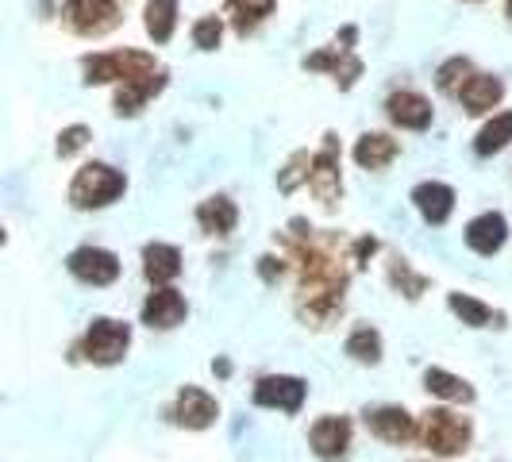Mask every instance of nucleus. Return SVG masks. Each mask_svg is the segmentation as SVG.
<instances>
[{
  "mask_svg": "<svg viewBox=\"0 0 512 462\" xmlns=\"http://www.w3.org/2000/svg\"><path fill=\"white\" fill-rule=\"evenodd\" d=\"M285 247L297 262V312L312 328L332 324L343 312V293H347V262H343V243L328 231L305 228L293 220V231L285 235Z\"/></svg>",
  "mask_w": 512,
  "mask_h": 462,
  "instance_id": "f257e3e1",
  "label": "nucleus"
},
{
  "mask_svg": "<svg viewBox=\"0 0 512 462\" xmlns=\"http://www.w3.org/2000/svg\"><path fill=\"white\" fill-rule=\"evenodd\" d=\"M420 439H424V447H428L432 455L451 459V455H462V451L470 447L474 428H470V420L459 416V412L432 409V412H424V420H420Z\"/></svg>",
  "mask_w": 512,
  "mask_h": 462,
  "instance_id": "f03ea898",
  "label": "nucleus"
},
{
  "mask_svg": "<svg viewBox=\"0 0 512 462\" xmlns=\"http://www.w3.org/2000/svg\"><path fill=\"white\" fill-rule=\"evenodd\" d=\"M128 189V178L120 170H112L108 162H89L77 170L70 181V205L74 208H104L112 205L120 193Z\"/></svg>",
  "mask_w": 512,
  "mask_h": 462,
  "instance_id": "7ed1b4c3",
  "label": "nucleus"
},
{
  "mask_svg": "<svg viewBox=\"0 0 512 462\" xmlns=\"http://www.w3.org/2000/svg\"><path fill=\"white\" fill-rule=\"evenodd\" d=\"M85 81L89 85H108V81H135V77L154 74V54L143 51H108V54H89L85 62Z\"/></svg>",
  "mask_w": 512,
  "mask_h": 462,
  "instance_id": "20e7f679",
  "label": "nucleus"
},
{
  "mask_svg": "<svg viewBox=\"0 0 512 462\" xmlns=\"http://www.w3.org/2000/svg\"><path fill=\"white\" fill-rule=\"evenodd\" d=\"M131 347V328L120 324V320H108V316H97L89 324V332L81 339V355L93 362V366H116V362L128 355Z\"/></svg>",
  "mask_w": 512,
  "mask_h": 462,
  "instance_id": "39448f33",
  "label": "nucleus"
},
{
  "mask_svg": "<svg viewBox=\"0 0 512 462\" xmlns=\"http://www.w3.org/2000/svg\"><path fill=\"white\" fill-rule=\"evenodd\" d=\"M308 189L316 193V201L324 208H335V201L343 197V178H339V143L335 135H328V143L312 154L308 162Z\"/></svg>",
  "mask_w": 512,
  "mask_h": 462,
  "instance_id": "423d86ee",
  "label": "nucleus"
},
{
  "mask_svg": "<svg viewBox=\"0 0 512 462\" xmlns=\"http://www.w3.org/2000/svg\"><path fill=\"white\" fill-rule=\"evenodd\" d=\"M66 24L74 27L77 35H108L120 24V8L116 0H66Z\"/></svg>",
  "mask_w": 512,
  "mask_h": 462,
  "instance_id": "0eeeda50",
  "label": "nucleus"
},
{
  "mask_svg": "<svg viewBox=\"0 0 512 462\" xmlns=\"http://www.w3.org/2000/svg\"><path fill=\"white\" fill-rule=\"evenodd\" d=\"M66 266L77 282L85 285H112L120 278V258L104 247H77L74 255L66 258Z\"/></svg>",
  "mask_w": 512,
  "mask_h": 462,
  "instance_id": "6e6552de",
  "label": "nucleus"
},
{
  "mask_svg": "<svg viewBox=\"0 0 512 462\" xmlns=\"http://www.w3.org/2000/svg\"><path fill=\"white\" fill-rule=\"evenodd\" d=\"M308 385L301 378H289V374H270L255 385V405L258 409H278V412H301L305 405Z\"/></svg>",
  "mask_w": 512,
  "mask_h": 462,
  "instance_id": "1a4fd4ad",
  "label": "nucleus"
},
{
  "mask_svg": "<svg viewBox=\"0 0 512 462\" xmlns=\"http://www.w3.org/2000/svg\"><path fill=\"white\" fill-rule=\"evenodd\" d=\"M308 443H312L316 459H347V451H351V420L347 416H320L312 424V432H308Z\"/></svg>",
  "mask_w": 512,
  "mask_h": 462,
  "instance_id": "9d476101",
  "label": "nucleus"
},
{
  "mask_svg": "<svg viewBox=\"0 0 512 462\" xmlns=\"http://www.w3.org/2000/svg\"><path fill=\"white\" fill-rule=\"evenodd\" d=\"M351 39H355V27H347V31H343V47L335 43L332 51L312 54V58H305V66H308V70H332L335 81H339L343 89H351V85L359 81V74H362V62L351 54Z\"/></svg>",
  "mask_w": 512,
  "mask_h": 462,
  "instance_id": "9b49d317",
  "label": "nucleus"
},
{
  "mask_svg": "<svg viewBox=\"0 0 512 462\" xmlns=\"http://www.w3.org/2000/svg\"><path fill=\"white\" fill-rule=\"evenodd\" d=\"M185 316H189V305H185V297H181L178 289H170V285H158L151 297L143 301V324L158 328V332L178 328Z\"/></svg>",
  "mask_w": 512,
  "mask_h": 462,
  "instance_id": "f8f14e48",
  "label": "nucleus"
},
{
  "mask_svg": "<svg viewBox=\"0 0 512 462\" xmlns=\"http://www.w3.org/2000/svg\"><path fill=\"white\" fill-rule=\"evenodd\" d=\"M216 416H220V405H216V397H208L205 389L185 385V389L178 393L174 420H178L181 428H189V432H205V428L216 424Z\"/></svg>",
  "mask_w": 512,
  "mask_h": 462,
  "instance_id": "ddd939ff",
  "label": "nucleus"
},
{
  "mask_svg": "<svg viewBox=\"0 0 512 462\" xmlns=\"http://www.w3.org/2000/svg\"><path fill=\"white\" fill-rule=\"evenodd\" d=\"M366 428H370V436H378L382 443H393V447L420 436V424L397 405H382V409L366 412Z\"/></svg>",
  "mask_w": 512,
  "mask_h": 462,
  "instance_id": "4468645a",
  "label": "nucleus"
},
{
  "mask_svg": "<svg viewBox=\"0 0 512 462\" xmlns=\"http://www.w3.org/2000/svg\"><path fill=\"white\" fill-rule=\"evenodd\" d=\"M412 205H416V212H420L432 228H439V224H447L451 212H455V189L443 185V181H420V185L412 189Z\"/></svg>",
  "mask_w": 512,
  "mask_h": 462,
  "instance_id": "2eb2a0df",
  "label": "nucleus"
},
{
  "mask_svg": "<svg viewBox=\"0 0 512 462\" xmlns=\"http://www.w3.org/2000/svg\"><path fill=\"white\" fill-rule=\"evenodd\" d=\"M505 239H509V224H505L501 212H482V216H474L466 224V247L474 255H497L505 247Z\"/></svg>",
  "mask_w": 512,
  "mask_h": 462,
  "instance_id": "dca6fc26",
  "label": "nucleus"
},
{
  "mask_svg": "<svg viewBox=\"0 0 512 462\" xmlns=\"http://www.w3.org/2000/svg\"><path fill=\"white\" fill-rule=\"evenodd\" d=\"M505 97V85L493 74H470L459 85V101L470 116H482V112H493Z\"/></svg>",
  "mask_w": 512,
  "mask_h": 462,
  "instance_id": "f3484780",
  "label": "nucleus"
},
{
  "mask_svg": "<svg viewBox=\"0 0 512 462\" xmlns=\"http://www.w3.org/2000/svg\"><path fill=\"white\" fill-rule=\"evenodd\" d=\"M385 112H389L393 124H401V128H409V131H424L432 124V101L420 97V93H412V89L393 93V97L385 101Z\"/></svg>",
  "mask_w": 512,
  "mask_h": 462,
  "instance_id": "a211bd4d",
  "label": "nucleus"
},
{
  "mask_svg": "<svg viewBox=\"0 0 512 462\" xmlns=\"http://www.w3.org/2000/svg\"><path fill=\"white\" fill-rule=\"evenodd\" d=\"M166 89V74L162 70H154L147 77H135V81H124L120 85V93H116V116H135L143 104L158 97Z\"/></svg>",
  "mask_w": 512,
  "mask_h": 462,
  "instance_id": "6ab92c4d",
  "label": "nucleus"
},
{
  "mask_svg": "<svg viewBox=\"0 0 512 462\" xmlns=\"http://www.w3.org/2000/svg\"><path fill=\"white\" fill-rule=\"evenodd\" d=\"M143 274L151 285H166L181 274V251L170 243H147L143 247Z\"/></svg>",
  "mask_w": 512,
  "mask_h": 462,
  "instance_id": "aec40b11",
  "label": "nucleus"
},
{
  "mask_svg": "<svg viewBox=\"0 0 512 462\" xmlns=\"http://www.w3.org/2000/svg\"><path fill=\"white\" fill-rule=\"evenodd\" d=\"M397 154H401V143L389 139V135H382V131L362 135L359 143H355V162H359L362 170H385Z\"/></svg>",
  "mask_w": 512,
  "mask_h": 462,
  "instance_id": "412c9836",
  "label": "nucleus"
},
{
  "mask_svg": "<svg viewBox=\"0 0 512 462\" xmlns=\"http://www.w3.org/2000/svg\"><path fill=\"white\" fill-rule=\"evenodd\" d=\"M197 224L208 231V235H228L239 224V208L231 205L228 197H208L197 208Z\"/></svg>",
  "mask_w": 512,
  "mask_h": 462,
  "instance_id": "4be33fe9",
  "label": "nucleus"
},
{
  "mask_svg": "<svg viewBox=\"0 0 512 462\" xmlns=\"http://www.w3.org/2000/svg\"><path fill=\"white\" fill-rule=\"evenodd\" d=\"M424 389H428L432 397L455 401V405H470V401H474V389H470V382H462V378L447 374V370H439V366L424 370Z\"/></svg>",
  "mask_w": 512,
  "mask_h": 462,
  "instance_id": "5701e85b",
  "label": "nucleus"
},
{
  "mask_svg": "<svg viewBox=\"0 0 512 462\" xmlns=\"http://www.w3.org/2000/svg\"><path fill=\"white\" fill-rule=\"evenodd\" d=\"M447 305H451V312L459 316L466 328H501V312H493L489 305H482L478 297H466V293H451L447 297Z\"/></svg>",
  "mask_w": 512,
  "mask_h": 462,
  "instance_id": "b1692460",
  "label": "nucleus"
},
{
  "mask_svg": "<svg viewBox=\"0 0 512 462\" xmlns=\"http://www.w3.org/2000/svg\"><path fill=\"white\" fill-rule=\"evenodd\" d=\"M509 143H512V112H497L486 128L478 131L474 151H478V154H497V151H505Z\"/></svg>",
  "mask_w": 512,
  "mask_h": 462,
  "instance_id": "393cba45",
  "label": "nucleus"
},
{
  "mask_svg": "<svg viewBox=\"0 0 512 462\" xmlns=\"http://www.w3.org/2000/svg\"><path fill=\"white\" fill-rule=\"evenodd\" d=\"M143 16H147V35L154 43H166L178 24V0H151Z\"/></svg>",
  "mask_w": 512,
  "mask_h": 462,
  "instance_id": "a878e982",
  "label": "nucleus"
},
{
  "mask_svg": "<svg viewBox=\"0 0 512 462\" xmlns=\"http://www.w3.org/2000/svg\"><path fill=\"white\" fill-rule=\"evenodd\" d=\"M347 355L362 366H374V362H382V335L374 332V328H355L351 339H347Z\"/></svg>",
  "mask_w": 512,
  "mask_h": 462,
  "instance_id": "bb28decb",
  "label": "nucleus"
},
{
  "mask_svg": "<svg viewBox=\"0 0 512 462\" xmlns=\"http://www.w3.org/2000/svg\"><path fill=\"white\" fill-rule=\"evenodd\" d=\"M389 282L397 285V289H401V293H405L409 301H416V297H420V293L428 289V278L412 274L409 262H405V258H393V262H389Z\"/></svg>",
  "mask_w": 512,
  "mask_h": 462,
  "instance_id": "cd10ccee",
  "label": "nucleus"
},
{
  "mask_svg": "<svg viewBox=\"0 0 512 462\" xmlns=\"http://www.w3.org/2000/svg\"><path fill=\"white\" fill-rule=\"evenodd\" d=\"M270 8H274V0H231L235 27H239V31H251V27H258L270 16Z\"/></svg>",
  "mask_w": 512,
  "mask_h": 462,
  "instance_id": "c85d7f7f",
  "label": "nucleus"
},
{
  "mask_svg": "<svg viewBox=\"0 0 512 462\" xmlns=\"http://www.w3.org/2000/svg\"><path fill=\"white\" fill-rule=\"evenodd\" d=\"M220 35H224V24L216 16H205V20H197V27H193V43L201 51H216L220 47Z\"/></svg>",
  "mask_w": 512,
  "mask_h": 462,
  "instance_id": "c756f323",
  "label": "nucleus"
},
{
  "mask_svg": "<svg viewBox=\"0 0 512 462\" xmlns=\"http://www.w3.org/2000/svg\"><path fill=\"white\" fill-rule=\"evenodd\" d=\"M466 74H470V62H466V58H451V62L439 70V89L459 93V85L466 81Z\"/></svg>",
  "mask_w": 512,
  "mask_h": 462,
  "instance_id": "7c9ffc66",
  "label": "nucleus"
},
{
  "mask_svg": "<svg viewBox=\"0 0 512 462\" xmlns=\"http://www.w3.org/2000/svg\"><path fill=\"white\" fill-rule=\"evenodd\" d=\"M85 143H89V128L74 124V128H66L62 135H58V154H62V158H70V154H77Z\"/></svg>",
  "mask_w": 512,
  "mask_h": 462,
  "instance_id": "2f4dec72",
  "label": "nucleus"
},
{
  "mask_svg": "<svg viewBox=\"0 0 512 462\" xmlns=\"http://www.w3.org/2000/svg\"><path fill=\"white\" fill-rule=\"evenodd\" d=\"M308 162H312V154H297V158L285 166V174L278 178V185H282L285 193H289V189H297V181H301V178L308 181V170H305Z\"/></svg>",
  "mask_w": 512,
  "mask_h": 462,
  "instance_id": "473e14b6",
  "label": "nucleus"
},
{
  "mask_svg": "<svg viewBox=\"0 0 512 462\" xmlns=\"http://www.w3.org/2000/svg\"><path fill=\"white\" fill-rule=\"evenodd\" d=\"M258 274H262L266 282H278V278H282V274H285L282 258H274V255L258 258Z\"/></svg>",
  "mask_w": 512,
  "mask_h": 462,
  "instance_id": "72a5a7b5",
  "label": "nucleus"
},
{
  "mask_svg": "<svg viewBox=\"0 0 512 462\" xmlns=\"http://www.w3.org/2000/svg\"><path fill=\"white\" fill-rule=\"evenodd\" d=\"M374 251H378V239H359V243H355V262H366Z\"/></svg>",
  "mask_w": 512,
  "mask_h": 462,
  "instance_id": "f704fd0d",
  "label": "nucleus"
},
{
  "mask_svg": "<svg viewBox=\"0 0 512 462\" xmlns=\"http://www.w3.org/2000/svg\"><path fill=\"white\" fill-rule=\"evenodd\" d=\"M509 20H512V0H509Z\"/></svg>",
  "mask_w": 512,
  "mask_h": 462,
  "instance_id": "c9c22d12",
  "label": "nucleus"
},
{
  "mask_svg": "<svg viewBox=\"0 0 512 462\" xmlns=\"http://www.w3.org/2000/svg\"><path fill=\"white\" fill-rule=\"evenodd\" d=\"M416 462H428V459H416Z\"/></svg>",
  "mask_w": 512,
  "mask_h": 462,
  "instance_id": "e433bc0d",
  "label": "nucleus"
}]
</instances>
